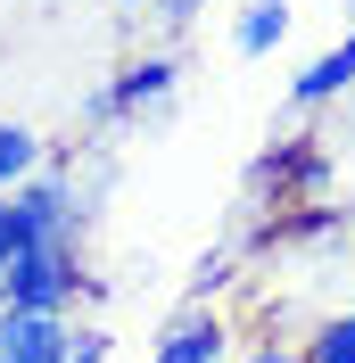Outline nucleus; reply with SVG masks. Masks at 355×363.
<instances>
[{"label":"nucleus","mask_w":355,"mask_h":363,"mask_svg":"<svg viewBox=\"0 0 355 363\" xmlns=\"http://www.w3.org/2000/svg\"><path fill=\"white\" fill-rule=\"evenodd\" d=\"M83 248L75 240H33L0 264V306H33V314H75L83 306Z\"/></svg>","instance_id":"obj_1"},{"label":"nucleus","mask_w":355,"mask_h":363,"mask_svg":"<svg viewBox=\"0 0 355 363\" xmlns=\"http://www.w3.org/2000/svg\"><path fill=\"white\" fill-rule=\"evenodd\" d=\"M9 215H17V248H33V240H75L83 248V223H91L83 190L67 174H25L9 190Z\"/></svg>","instance_id":"obj_2"},{"label":"nucleus","mask_w":355,"mask_h":363,"mask_svg":"<svg viewBox=\"0 0 355 363\" xmlns=\"http://www.w3.org/2000/svg\"><path fill=\"white\" fill-rule=\"evenodd\" d=\"M174 83H182V58H174V50H149V58H133L116 83L91 91L83 116H91V124H133V116H157L165 99H174Z\"/></svg>","instance_id":"obj_3"},{"label":"nucleus","mask_w":355,"mask_h":363,"mask_svg":"<svg viewBox=\"0 0 355 363\" xmlns=\"http://www.w3.org/2000/svg\"><path fill=\"white\" fill-rule=\"evenodd\" d=\"M67 314H33V306H0V363H58L67 355Z\"/></svg>","instance_id":"obj_4"},{"label":"nucleus","mask_w":355,"mask_h":363,"mask_svg":"<svg viewBox=\"0 0 355 363\" xmlns=\"http://www.w3.org/2000/svg\"><path fill=\"white\" fill-rule=\"evenodd\" d=\"M339 91H355V33L339 50H322L314 67L289 74V108H322V99H339Z\"/></svg>","instance_id":"obj_5"},{"label":"nucleus","mask_w":355,"mask_h":363,"mask_svg":"<svg viewBox=\"0 0 355 363\" xmlns=\"http://www.w3.org/2000/svg\"><path fill=\"white\" fill-rule=\"evenodd\" d=\"M231 42H240V58H273L289 42V0H248L231 17Z\"/></svg>","instance_id":"obj_6"},{"label":"nucleus","mask_w":355,"mask_h":363,"mask_svg":"<svg viewBox=\"0 0 355 363\" xmlns=\"http://www.w3.org/2000/svg\"><path fill=\"white\" fill-rule=\"evenodd\" d=\"M25 174H42V133H25L0 116V190H17Z\"/></svg>","instance_id":"obj_7"},{"label":"nucleus","mask_w":355,"mask_h":363,"mask_svg":"<svg viewBox=\"0 0 355 363\" xmlns=\"http://www.w3.org/2000/svg\"><path fill=\"white\" fill-rule=\"evenodd\" d=\"M306 363H355V314H331L306 339Z\"/></svg>","instance_id":"obj_8"},{"label":"nucleus","mask_w":355,"mask_h":363,"mask_svg":"<svg viewBox=\"0 0 355 363\" xmlns=\"http://www.w3.org/2000/svg\"><path fill=\"white\" fill-rule=\"evenodd\" d=\"M58 363H116V330H99V322L91 330H67V355Z\"/></svg>","instance_id":"obj_9"},{"label":"nucleus","mask_w":355,"mask_h":363,"mask_svg":"<svg viewBox=\"0 0 355 363\" xmlns=\"http://www.w3.org/2000/svg\"><path fill=\"white\" fill-rule=\"evenodd\" d=\"M231 264H240V256H207V264H199V297H215L223 281H231Z\"/></svg>","instance_id":"obj_10"},{"label":"nucleus","mask_w":355,"mask_h":363,"mask_svg":"<svg viewBox=\"0 0 355 363\" xmlns=\"http://www.w3.org/2000/svg\"><path fill=\"white\" fill-rule=\"evenodd\" d=\"M231 363H306V347H248V355H231Z\"/></svg>","instance_id":"obj_11"},{"label":"nucleus","mask_w":355,"mask_h":363,"mask_svg":"<svg viewBox=\"0 0 355 363\" xmlns=\"http://www.w3.org/2000/svg\"><path fill=\"white\" fill-rule=\"evenodd\" d=\"M199 9H215V0H157V17H165V25H190Z\"/></svg>","instance_id":"obj_12"},{"label":"nucleus","mask_w":355,"mask_h":363,"mask_svg":"<svg viewBox=\"0 0 355 363\" xmlns=\"http://www.w3.org/2000/svg\"><path fill=\"white\" fill-rule=\"evenodd\" d=\"M17 256V215H9V190H0V264Z\"/></svg>","instance_id":"obj_13"},{"label":"nucleus","mask_w":355,"mask_h":363,"mask_svg":"<svg viewBox=\"0 0 355 363\" xmlns=\"http://www.w3.org/2000/svg\"><path fill=\"white\" fill-rule=\"evenodd\" d=\"M149 363H231V355H190V347H157Z\"/></svg>","instance_id":"obj_14"},{"label":"nucleus","mask_w":355,"mask_h":363,"mask_svg":"<svg viewBox=\"0 0 355 363\" xmlns=\"http://www.w3.org/2000/svg\"><path fill=\"white\" fill-rule=\"evenodd\" d=\"M124 9H141V0H124Z\"/></svg>","instance_id":"obj_15"}]
</instances>
